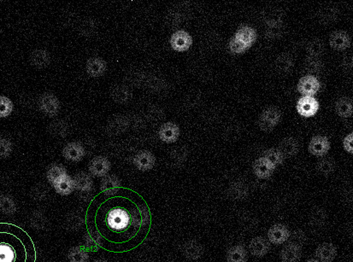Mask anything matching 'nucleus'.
<instances>
[{
    "instance_id": "f257e3e1",
    "label": "nucleus",
    "mask_w": 353,
    "mask_h": 262,
    "mask_svg": "<svg viewBox=\"0 0 353 262\" xmlns=\"http://www.w3.org/2000/svg\"><path fill=\"white\" fill-rule=\"evenodd\" d=\"M86 225L88 235L97 246L121 254L137 249L147 239L152 214L142 197L121 188L115 194L101 192L92 200Z\"/></svg>"
},
{
    "instance_id": "f03ea898",
    "label": "nucleus",
    "mask_w": 353,
    "mask_h": 262,
    "mask_svg": "<svg viewBox=\"0 0 353 262\" xmlns=\"http://www.w3.org/2000/svg\"><path fill=\"white\" fill-rule=\"evenodd\" d=\"M35 243L25 230L0 222V262H36Z\"/></svg>"
},
{
    "instance_id": "7ed1b4c3",
    "label": "nucleus",
    "mask_w": 353,
    "mask_h": 262,
    "mask_svg": "<svg viewBox=\"0 0 353 262\" xmlns=\"http://www.w3.org/2000/svg\"><path fill=\"white\" fill-rule=\"evenodd\" d=\"M282 119V113L277 108L269 107L265 109L259 117V126L262 131L269 133L278 125Z\"/></svg>"
},
{
    "instance_id": "20e7f679",
    "label": "nucleus",
    "mask_w": 353,
    "mask_h": 262,
    "mask_svg": "<svg viewBox=\"0 0 353 262\" xmlns=\"http://www.w3.org/2000/svg\"><path fill=\"white\" fill-rule=\"evenodd\" d=\"M39 107L43 114L49 117H53L58 115L60 110V102L55 95L46 92L40 97Z\"/></svg>"
},
{
    "instance_id": "39448f33",
    "label": "nucleus",
    "mask_w": 353,
    "mask_h": 262,
    "mask_svg": "<svg viewBox=\"0 0 353 262\" xmlns=\"http://www.w3.org/2000/svg\"><path fill=\"white\" fill-rule=\"evenodd\" d=\"M192 37L185 30H178L172 34L170 45L172 49L177 53H185L189 50L192 45Z\"/></svg>"
},
{
    "instance_id": "423d86ee",
    "label": "nucleus",
    "mask_w": 353,
    "mask_h": 262,
    "mask_svg": "<svg viewBox=\"0 0 353 262\" xmlns=\"http://www.w3.org/2000/svg\"><path fill=\"white\" fill-rule=\"evenodd\" d=\"M321 88V83L315 75L307 74L302 77L298 83V91L302 97H314Z\"/></svg>"
},
{
    "instance_id": "0eeeda50",
    "label": "nucleus",
    "mask_w": 353,
    "mask_h": 262,
    "mask_svg": "<svg viewBox=\"0 0 353 262\" xmlns=\"http://www.w3.org/2000/svg\"><path fill=\"white\" fill-rule=\"evenodd\" d=\"M297 111L303 117L310 118L316 116L319 110V102L314 97H301L297 102Z\"/></svg>"
},
{
    "instance_id": "6e6552de",
    "label": "nucleus",
    "mask_w": 353,
    "mask_h": 262,
    "mask_svg": "<svg viewBox=\"0 0 353 262\" xmlns=\"http://www.w3.org/2000/svg\"><path fill=\"white\" fill-rule=\"evenodd\" d=\"M330 149V139L322 135H317L311 139L308 150L311 155L322 158L327 155Z\"/></svg>"
},
{
    "instance_id": "1a4fd4ad",
    "label": "nucleus",
    "mask_w": 353,
    "mask_h": 262,
    "mask_svg": "<svg viewBox=\"0 0 353 262\" xmlns=\"http://www.w3.org/2000/svg\"><path fill=\"white\" fill-rule=\"evenodd\" d=\"M111 162L107 158L98 155L90 162L88 169L92 176L105 177L111 170Z\"/></svg>"
},
{
    "instance_id": "9d476101",
    "label": "nucleus",
    "mask_w": 353,
    "mask_h": 262,
    "mask_svg": "<svg viewBox=\"0 0 353 262\" xmlns=\"http://www.w3.org/2000/svg\"><path fill=\"white\" fill-rule=\"evenodd\" d=\"M133 163L137 169L145 172L154 168L156 158L150 151L143 149L135 155V158L133 159Z\"/></svg>"
},
{
    "instance_id": "9b49d317",
    "label": "nucleus",
    "mask_w": 353,
    "mask_h": 262,
    "mask_svg": "<svg viewBox=\"0 0 353 262\" xmlns=\"http://www.w3.org/2000/svg\"><path fill=\"white\" fill-rule=\"evenodd\" d=\"M351 39L349 34L343 30H338L331 34L330 37V45L334 50L343 51L350 47Z\"/></svg>"
},
{
    "instance_id": "f8f14e48",
    "label": "nucleus",
    "mask_w": 353,
    "mask_h": 262,
    "mask_svg": "<svg viewBox=\"0 0 353 262\" xmlns=\"http://www.w3.org/2000/svg\"><path fill=\"white\" fill-rule=\"evenodd\" d=\"M181 131L179 126L173 122H167L162 125L158 132V136L166 144H173L179 139Z\"/></svg>"
},
{
    "instance_id": "ddd939ff",
    "label": "nucleus",
    "mask_w": 353,
    "mask_h": 262,
    "mask_svg": "<svg viewBox=\"0 0 353 262\" xmlns=\"http://www.w3.org/2000/svg\"><path fill=\"white\" fill-rule=\"evenodd\" d=\"M84 147L78 142H71L66 144L63 149V158L66 160L78 163L83 159L85 156Z\"/></svg>"
},
{
    "instance_id": "4468645a",
    "label": "nucleus",
    "mask_w": 353,
    "mask_h": 262,
    "mask_svg": "<svg viewBox=\"0 0 353 262\" xmlns=\"http://www.w3.org/2000/svg\"><path fill=\"white\" fill-rule=\"evenodd\" d=\"M290 231L287 226L282 224H275L268 231V238L270 243L274 244H283L290 238Z\"/></svg>"
},
{
    "instance_id": "2eb2a0df",
    "label": "nucleus",
    "mask_w": 353,
    "mask_h": 262,
    "mask_svg": "<svg viewBox=\"0 0 353 262\" xmlns=\"http://www.w3.org/2000/svg\"><path fill=\"white\" fill-rule=\"evenodd\" d=\"M253 173L257 177L261 179H267L270 178L274 173L275 167L272 165L271 163L268 162L265 158H259L253 163Z\"/></svg>"
},
{
    "instance_id": "dca6fc26",
    "label": "nucleus",
    "mask_w": 353,
    "mask_h": 262,
    "mask_svg": "<svg viewBox=\"0 0 353 262\" xmlns=\"http://www.w3.org/2000/svg\"><path fill=\"white\" fill-rule=\"evenodd\" d=\"M302 256V249L296 243L287 244L281 252V259L283 262H298Z\"/></svg>"
},
{
    "instance_id": "f3484780",
    "label": "nucleus",
    "mask_w": 353,
    "mask_h": 262,
    "mask_svg": "<svg viewBox=\"0 0 353 262\" xmlns=\"http://www.w3.org/2000/svg\"><path fill=\"white\" fill-rule=\"evenodd\" d=\"M106 68H107V65H106V61L97 57L89 58L86 64L87 73L92 78H97L103 75L104 73H106Z\"/></svg>"
},
{
    "instance_id": "a211bd4d",
    "label": "nucleus",
    "mask_w": 353,
    "mask_h": 262,
    "mask_svg": "<svg viewBox=\"0 0 353 262\" xmlns=\"http://www.w3.org/2000/svg\"><path fill=\"white\" fill-rule=\"evenodd\" d=\"M249 249L254 256L263 257L269 253L270 244L263 237H257L250 241Z\"/></svg>"
},
{
    "instance_id": "6ab92c4d",
    "label": "nucleus",
    "mask_w": 353,
    "mask_h": 262,
    "mask_svg": "<svg viewBox=\"0 0 353 262\" xmlns=\"http://www.w3.org/2000/svg\"><path fill=\"white\" fill-rule=\"evenodd\" d=\"M121 181L118 177L111 174L105 176L100 183V190L102 193L106 195L115 194L121 189Z\"/></svg>"
},
{
    "instance_id": "aec40b11",
    "label": "nucleus",
    "mask_w": 353,
    "mask_h": 262,
    "mask_svg": "<svg viewBox=\"0 0 353 262\" xmlns=\"http://www.w3.org/2000/svg\"><path fill=\"white\" fill-rule=\"evenodd\" d=\"M182 253L187 259L195 260L203 255L204 248L198 241L191 240L182 246Z\"/></svg>"
},
{
    "instance_id": "412c9836",
    "label": "nucleus",
    "mask_w": 353,
    "mask_h": 262,
    "mask_svg": "<svg viewBox=\"0 0 353 262\" xmlns=\"http://www.w3.org/2000/svg\"><path fill=\"white\" fill-rule=\"evenodd\" d=\"M337 255V249L334 244L324 243L317 247L316 256L322 262H332Z\"/></svg>"
},
{
    "instance_id": "4be33fe9",
    "label": "nucleus",
    "mask_w": 353,
    "mask_h": 262,
    "mask_svg": "<svg viewBox=\"0 0 353 262\" xmlns=\"http://www.w3.org/2000/svg\"><path fill=\"white\" fill-rule=\"evenodd\" d=\"M257 37L258 34L255 29L250 26L240 27L235 35V39H237L240 42L247 45L248 47H250L254 44L257 40Z\"/></svg>"
},
{
    "instance_id": "5701e85b",
    "label": "nucleus",
    "mask_w": 353,
    "mask_h": 262,
    "mask_svg": "<svg viewBox=\"0 0 353 262\" xmlns=\"http://www.w3.org/2000/svg\"><path fill=\"white\" fill-rule=\"evenodd\" d=\"M278 149L282 153V155H284V158H292L298 152L299 144L294 138L289 137L280 143Z\"/></svg>"
},
{
    "instance_id": "b1692460",
    "label": "nucleus",
    "mask_w": 353,
    "mask_h": 262,
    "mask_svg": "<svg viewBox=\"0 0 353 262\" xmlns=\"http://www.w3.org/2000/svg\"><path fill=\"white\" fill-rule=\"evenodd\" d=\"M53 187H54L56 192H58V194L62 195V196H68L74 192V181L70 176L66 174V175L63 176V178H61L59 180L57 181L56 183L53 184Z\"/></svg>"
},
{
    "instance_id": "393cba45",
    "label": "nucleus",
    "mask_w": 353,
    "mask_h": 262,
    "mask_svg": "<svg viewBox=\"0 0 353 262\" xmlns=\"http://www.w3.org/2000/svg\"><path fill=\"white\" fill-rule=\"evenodd\" d=\"M74 190L79 192H87L91 191L93 186L92 179L89 174L84 172H80L74 175Z\"/></svg>"
},
{
    "instance_id": "a878e982",
    "label": "nucleus",
    "mask_w": 353,
    "mask_h": 262,
    "mask_svg": "<svg viewBox=\"0 0 353 262\" xmlns=\"http://www.w3.org/2000/svg\"><path fill=\"white\" fill-rule=\"evenodd\" d=\"M335 111L342 118H349L352 115V101L349 97H340L335 102Z\"/></svg>"
},
{
    "instance_id": "bb28decb",
    "label": "nucleus",
    "mask_w": 353,
    "mask_h": 262,
    "mask_svg": "<svg viewBox=\"0 0 353 262\" xmlns=\"http://www.w3.org/2000/svg\"><path fill=\"white\" fill-rule=\"evenodd\" d=\"M30 62L35 68H44L51 63V56L45 50H36L30 56Z\"/></svg>"
},
{
    "instance_id": "cd10ccee",
    "label": "nucleus",
    "mask_w": 353,
    "mask_h": 262,
    "mask_svg": "<svg viewBox=\"0 0 353 262\" xmlns=\"http://www.w3.org/2000/svg\"><path fill=\"white\" fill-rule=\"evenodd\" d=\"M293 65H294V62H293V57L288 53H282L278 56L274 61V66L277 71H279L281 73L290 72L293 69Z\"/></svg>"
},
{
    "instance_id": "c85d7f7f",
    "label": "nucleus",
    "mask_w": 353,
    "mask_h": 262,
    "mask_svg": "<svg viewBox=\"0 0 353 262\" xmlns=\"http://www.w3.org/2000/svg\"><path fill=\"white\" fill-rule=\"evenodd\" d=\"M247 258V252L242 245L231 247L227 253L228 262H246Z\"/></svg>"
},
{
    "instance_id": "c756f323",
    "label": "nucleus",
    "mask_w": 353,
    "mask_h": 262,
    "mask_svg": "<svg viewBox=\"0 0 353 262\" xmlns=\"http://www.w3.org/2000/svg\"><path fill=\"white\" fill-rule=\"evenodd\" d=\"M229 193L233 199L241 201V200H244L247 197V186H245V184L242 183V182H235V183L233 184L232 186H230Z\"/></svg>"
},
{
    "instance_id": "7c9ffc66",
    "label": "nucleus",
    "mask_w": 353,
    "mask_h": 262,
    "mask_svg": "<svg viewBox=\"0 0 353 262\" xmlns=\"http://www.w3.org/2000/svg\"><path fill=\"white\" fill-rule=\"evenodd\" d=\"M325 45L324 42L320 39H313L311 41H309L306 45V51L309 54V57H314V58H319L324 53Z\"/></svg>"
},
{
    "instance_id": "2f4dec72",
    "label": "nucleus",
    "mask_w": 353,
    "mask_h": 262,
    "mask_svg": "<svg viewBox=\"0 0 353 262\" xmlns=\"http://www.w3.org/2000/svg\"><path fill=\"white\" fill-rule=\"evenodd\" d=\"M335 167L336 165L335 161L333 160L332 158H322V160L319 161L316 164V171L321 175L327 177L335 172Z\"/></svg>"
},
{
    "instance_id": "473e14b6",
    "label": "nucleus",
    "mask_w": 353,
    "mask_h": 262,
    "mask_svg": "<svg viewBox=\"0 0 353 262\" xmlns=\"http://www.w3.org/2000/svg\"><path fill=\"white\" fill-rule=\"evenodd\" d=\"M66 169L61 164H53L48 168L46 178L50 183L54 184L63 176L66 175Z\"/></svg>"
},
{
    "instance_id": "72a5a7b5",
    "label": "nucleus",
    "mask_w": 353,
    "mask_h": 262,
    "mask_svg": "<svg viewBox=\"0 0 353 262\" xmlns=\"http://www.w3.org/2000/svg\"><path fill=\"white\" fill-rule=\"evenodd\" d=\"M339 14H338L337 9L331 7V6H327L320 10L318 14V18L321 22L323 24L332 23L333 21H335L337 19Z\"/></svg>"
},
{
    "instance_id": "f704fd0d",
    "label": "nucleus",
    "mask_w": 353,
    "mask_h": 262,
    "mask_svg": "<svg viewBox=\"0 0 353 262\" xmlns=\"http://www.w3.org/2000/svg\"><path fill=\"white\" fill-rule=\"evenodd\" d=\"M268 162L271 163L272 165L276 168L277 166L281 165L284 162V155L280 151L278 148H270L266 149L264 152V156Z\"/></svg>"
},
{
    "instance_id": "c9c22d12",
    "label": "nucleus",
    "mask_w": 353,
    "mask_h": 262,
    "mask_svg": "<svg viewBox=\"0 0 353 262\" xmlns=\"http://www.w3.org/2000/svg\"><path fill=\"white\" fill-rule=\"evenodd\" d=\"M111 97L115 102L118 103H125L129 102L131 98V92L128 87H116L112 91Z\"/></svg>"
},
{
    "instance_id": "e433bc0d",
    "label": "nucleus",
    "mask_w": 353,
    "mask_h": 262,
    "mask_svg": "<svg viewBox=\"0 0 353 262\" xmlns=\"http://www.w3.org/2000/svg\"><path fill=\"white\" fill-rule=\"evenodd\" d=\"M68 259L69 262H87L89 259V254L84 249L74 247L68 253Z\"/></svg>"
},
{
    "instance_id": "4c0bfd02",
    "label": "nucleus",
    "mask_w": 353,
    "mask_h": 262,
    "mask_svg": "<svg viewBox=\"0 0 353 262\" xmlns=\"http://www.w3.org/2000/svg\"><path fill=\"white\" fill-rule=\"evenodd\" d=\"M264 20L267 27L283 24L282 12L279 10H270V11H266L264 14Z\"/></svg>"
},
{
    "instance_id": "58836bf2",
    "label": "nucleus",
    "mask_w": 353,
    "mask_h": 262,
    "mask_svg": "<svg viewBox=\"0 0 353 262\" xmlns=\"http://www.w3.org/2000/svg\"><path fill=\"white\" fill-rule=\"evenodd\" d=\"M327 213L322 208H315L310 216V223L314 226H322L327 220Z\"/></svg>"
},
{
    "instance_id": "ea45409f",
    "label": "nucleus",
    "mask_w": 353,
    "mask_h": 262,
    "mask_svg": "<svg viewBox=\"0 0 353 262\" xmlns=\"http://www.w3.org/2000/svg\"><path fill=\"white\" fill-rule=\"evenodd\" d=\"M322 63L319 58L308 57L305 62V69L308 72L309 74L313 75L312 73H318L322 70Z\"/></svg>"
},
{
    "instance_id": "a19ab883",
    "label": "nucleus",
    "mask_w": 353,
    "mask_h": 262,
    "mask_svg": "<svg viewBox=\"0 0 353 262\" xmlns=\"http://www.w3.org/2000/svg\"><path fill=\"white\" fill-rule=\"evenodd\" d=\"M13 111V102L5 96H0V118H6Z\"/></svg>"
},
{
    "instance_id": "79ce46f5",
    "label": "nucleus",
    "mask_w": 353,
    "mask_h": 262,
    "mask_svg": "<svg viewBox=\"0 0 353 262\" xmlns=\"http://www.w3.org/2000/svg\"><path fill=\"white\" fill-rule=\"evenodd\" d=\"M30 224L35 230H42L45 227V219L43 214L40 212L33 213L30 218Z\"/></svg>"
},
{
    "instance_id": "37998d69",
    "label": "nucleus",
    "mask_w": 353,
    "mask_h": 262,
    "mask_svg": "<svg viewBox=\"0 0 353 262\" xmlns=\"http://www.w3.org/2000/svg\"><path fill=\"white\" fill-rule=\"evenodd\" d=\"M283 31H284L283 24L268 27L266 31H265V36H266V38H268V39H271V40L279 39V38L282 36Z\"/></svg>"
},
{
    "instance_id": "c03bdc74",
    "label": "nucleus",
    "mask_w": 353,
    "mask_h": 262,
    "mask_svg": "<svg viewBox=\"0 0 353 262\" xmlns=\"http://www.w3.org/2000/svg\"><path fill=\"white\" fill-rule=\"evenodd\" d=\"M249 48L250 47H248L247 45H245V44L240 42V40L235 39V37L230 40V50L234 54H242L245 53Z\"/></svg>"
},
{
    "instance_id": "a18cd8bd",
    "label": "nucleus",
    "mask_w": 353,
    "mask_h": 262,
    "mask_svg": "<svg viewBox=\"0 0 353 262\" xmlns=\"http://www.w3.org/2000/svg\"><path fill=\"white\" fill-rule=\"evenodd\" d=\"M67 132H68V126L63 121H58V122L52 124V126H51V133L55 136H66V134H68Z\"/></svg>"
},
{
    "instance_id": "49530a36",
    "label": "nucleus",
    "mask_w": 353,
    "mask_h": 262,
    "mask_svg": "<svg viewBox=\"0 0 353 262\" xmlns=\"http://www.w3.org/2000/svg\"><path fill=\"white\" fill-rule=\"evenodd\" d=\"M12 144L8 139H0V158H6L11 155Z\"/></svg>"
},
{
    "instance_id": "de8ad7c7",
    "label": "nucleus",
    "mask_w": 353,
    "mask_h": 262,
    "mask_svg": "<svg viewBox=\"0 0 353 262\" xmlns=\"http://www.w3.org/2000/svg\"><path fill=\"white\" fill-rule=\"evenodd\" d=\"M47 194L48 190L45 185L36 186V187H35V189L33 190V192H32V197H33L34 199L38 200V201L45 199V197L47 196Z\"/></svg>"
},
{
    "instance_id": "09e8293b",
    "label": "nucleus",
    "mask_w": 353,
    "mask_h": 262,
    "mask_svg": "<svg viewBox=\"0 0 353 262\" xmlns=\"http://www.w3.org/2000/svg\"><path fill=\"white\" fill-rule=\"evenodd\" d=\"M172 158L177 163H183L187 159V150L185 148H179L172 152Z\"/></svg>"
},
{
    "instance_id": "8fccbe9b",
    "label": "nucleus",
    "mask_w": 353,
    "mask_h": 262,
    "mask_svg": "<svg viewBox=\"0 0 353 262\" xmlns=\"http://www.w3.org/2000/svg\"><path fill=\"white\" fill-rule=\"evenodd\" d=\"M343 147L345 151L350 154L353 153V134H348L345 139H343Z\"/></svg>"
},
{
    "instance_id": "3c124183",
    "label": "nucleus",
    "mask_w": 353,
    "mask_h": 262,
    "mask_svg": "<svg viewBox=\"0 0 353 262\" xmlns=\"http://www.w3.org/2000/svg\"><path fill=\"white\" fill-rule=\"evenodd\" d=\"M89 26V22H86L82 27V30L85 32V35H91L92 34V31H94L95 26L94 24L92 23Z\"/></svg>"
},
{
    "instance_id": "603ef678",
    "label": "nucleus",
    "mask_w": 353,
    "mask_h": 262,
    "mask_svg": "<svg viewBox=\"0 0 353 262\" xmlns=\"http://www.w3.org/2000/svg\"><path fill=\"white\" fill-rule=\"evenodd\" d=\"M342 66L344 68L350 69L351 67H352V58L350 57V56L345 57V58L342 60Z\"/></svg>"
},
{
    "instance_id": "864d4df0",
    "label": "nucleus",
    "mask_w": 353,
    "mask_h": 262,
    "mask_svg": "<svg viewBox=\"0 0 353 262\" xmlns=\"http://www.w3.org/2000/svg\"><path fill=\"white\" fill-rule=\"evenodd\" d=\"M306 262H320L317 260V259H309V260H307Z\"/></svg>"
},
{
    "instance_id": "5fc2aeb1",
    "label": "nucleus",
    "mask_w": 353,
    "mask_h": 262,
    "mask_svg": "<svg viewBox=\"0 0 353 262\" xmlns=\"http://www.w3.org/2000/svg\"><path fill=\"white\" fill-rule=\"evenodd\" d=\"M94 262H108L106 261V260H105V259H97V260H95Z\"/></svg>"
}]
</instances>
